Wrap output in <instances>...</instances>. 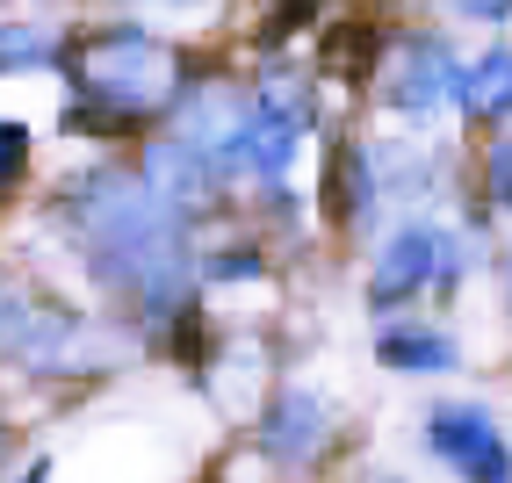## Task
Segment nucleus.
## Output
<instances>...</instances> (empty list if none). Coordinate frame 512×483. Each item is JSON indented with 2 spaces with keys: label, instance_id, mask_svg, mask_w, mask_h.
I'll list each match as a JSON object with an SVG mask.
<instances>
[{
  "label": "nucleus",
  "instance_id": "1",
  "mask_svg": "<svg viewBox=\"0 0 512 483\" xmlns=\"http://www.w3.org/2000/svg\"><path fill=\"white\" fill-rule=\"evenodd\" d=\"M65 224H73V238L87 246L94 274L138 310V318H174L188 303V274H195L188 217L166 210L145 174H116V166L80 174L73 195H65Z\"/></svg>",
  "mask_w": 512,
  "mask_h": 483
},
{
  "label": "nucleus",
  "instance_id": "2",
  "mask_svg": "<svg viewBox=\"0 0 512 483\" xmlns=\"http://www.w3.org/2000/svg\"><path fill=\"white\" fill-rule=\"evenodd\" d=\"M65 87H73V109H65V130L87 137H116V130H145L152 116H166L181 101V51L159 44L138 22H101L65 37L58 51Z\"/></svg>",
  "mask_w": 512,
  "mask_h": 483
},
{
  "label": "nucleus",
  "instance_id": "3",
  "mask_svg": "<svg viewBox=\"0 0 512 483\" xmlns=\"http://www.w3.org/2000/svg\"><path fill=\"white\" fill-rule=\"evenodd\" d=\"M109 354H116V332H109V325H94V318H80V310H58V303H44V310H37L29 339L15 347V361H22V368H37V375L109 368Z\"/></svg>",
  "mask_w": 512,
  "mask_h": 483
},
{
  "label": "nucleus",
  "instance_id": "4",
  "mask_svg": "<svg viewBox=\"0 0 512 483\" xmlns=\"http://www.w3.org/2000/svg\"><path fill=\"white\" fill-rule=\"evenodd\" d=\"M138 174L152 181V195L166 202V210H181V217H195V210H210L217 202V188H224V159L217 152H202V145H188V137H174L166 130L159 145L145 152V166Z\"/></svg>",
  "mask_w": 512,
  "mask_h": 483
},
{
  "label": "nucleus",
  "instance_id": "5",
  "mask_svg": "<svg viewBox=\"0 0 512 483\" xmlns=\"http://www.w3.org/2000/svg\"><path fill=\"white\" fill-rule=\"evenodd\" d=\"M426 440H433V455H448L469 483H512L505 433H498L476 404H440V411H433V426H426Z\"/></svg>",
  "mask_w": 512,
  "mask_h": 483
},
{
  "label": "nucleus",
  "instance_id": "6",
  "mask_svg": "<svg viewBox=\"0 0 512 483\" xmlns=\"http://www.w3.org/2000/svg\"><path fill=\"white\" fill-rule=\"evenodd\" d=\"M390 109L397 116H433L440 101H462V65L448 58V44L440 37H412V44H397L390 51Z\"/></svg>",
  "mask_w": 512,
  "mask_h": 483
},
{
  "label": "nucleus",
  "instance_id": "7",
  "mask_svg": "<svg viewBox=\"0 0 512 483\" xmlns=\"http://www.w3.org/2000/svg\"><path fill=\"white\" fill-rule=\"evenodd\" d=\"M246 116H253V94H238V80H195L174 101V137H188V145L224 159V145L246 130Z\"/></svg>",
  "mask_w": 512,
  "mask_h": 483
},
{
  "label": "nucleus",
  "instance_id": "8",
  "mask_svg": "<svg viewBox=\"0 0 512 483\" xmlns=\"http://www.w3.org/2000/svg\"><path fill=\"white\" fill-rule=\"evenodd\" d=\"M325 440H332V411L311 390H282L275 404H267V419H260V447L282 469H311L325 455Z\"/></svg>",
  "mask_w": 512,
  "mask_h": 483
},
{
  "label": "nucleus",
  "instance_id": "9",
  "mask_svg": "<svg viewBox=\"0 0 512 483\" xmlns=\"http://www.w3.org/2000/svg\"><path fill=\"white\" fill-rule=\"evenodd\" d=\"M448 253H455V246H448L440 231H419V224L397 231L390 246H383V260H375V274H368V296H375V303H404L412 289H426L433 274H455Z\"/></svg>",
  "mask_w": 512,
  "mask_h": 483
},
{
  "label": "nucleus",
  "instance_id": "10",
  "mask_svg": "<svg viewBox=\"0 0 512 483\" xmlns=\"http://www.w3.org/2000/svg\"><path fill=\"white\" fill-rule=\"evenodd\" d=\"M383 51H390V37H383V22H375L368 8L339 15L325 29V44H318V73L339 80V87H368V80H383Z\"/></svg>",
  "mask_w": 512,
  "mask_h": 483
},
{
  "label": "nucleus",
  "instance_id": "11",
  "mask_svg": "<svg viewBox=\"0 0 512 483\" xmlns=\"http://www.w3.org/2000/svg\"><path fill=\"white\" fill-rule=\"evenodd\" d=\"M296 137H303V123H296V116H282V109H260V101H253L246 130H238L231 145H224V174L282 181V166L296 159Z\"/></svg>",
  "mask_w": 512,
  "mask_h": 483
},
{
  "label": "nucleus",
  "instance_id": "12",
  "mask_svg": "<svg viewBox=\"0 0 512 483\" xmlns=\"http://www.w3.org/2000/svg\"><path fill=\"white\" fill-rule=\"evenodd\" d=\"M368 202H375V174H368V152L361 145H332L325 159V217L339 231H354L368 217Z\"/></svg>",
  "mask_w": 512,
  "mask_h": 483
},
{
  "label": "nucleus",
  "instance_id": "13",
  "mask_svg": "<svg viewBox=\"0 0 512 483\" xmlns=\"http://www.w3.org/2000/svg\"><path fill=\"white\" fill-rule=\"evenodd\" d=\"M462 109L476 123H498L512 109V51H491V58H476L462 73Z\"/></svg>",
  "mask_w": 512,
  "mask_h": 483
},
{
  "label": "nucleus",
  "instance_id": "14",
  "mask_svg": "<svg viewBox=\"0 0 512 483\" xmlns=\"http://www.w3.org/2000/svg\"><path fill=\"white\" fill-rule=\"evenodd\" d=\"M383 368H404V375H440V368H455V347L440 332H412V325H390L383 332Z\"/></svg>",
  "mask_w": 512,
  "mask_h": 483
},
{
  "label": "nucleus",
  "instance_id": "15",
  "mask_svg": "<svg viewBox=\"0 0 512 483\" xmlns=\"http://www.w3.org/2000/svg\"><path fill=\"white\" fill-rule=\"evenodd\" d=\"M210 347H217V332L202 318V303H181L174 318H166V354H174L188 375H210Z\"/></svg>",
  "mask_w": 512,
  "mask_h": 483
},
{
  "label": "nucleus",
  "instance_id": "16",
  "mask_svg": "<svg viewBox=\"0 0 512 483\" xmlns=\"http://www.w3.org/2000/svg\"><path fill=\"white\" fill-rule=\"evenodd\" d=\"M37 296H29V282L15 267H0V354H15L22 339H29V325H37Z\"/></svg>",
  "mask_w": 512,
  "mask_h": 483
},
{
  "label": "nucleus",
  "instance_id": "17",
  "mask_svg": "<svg viewBox=\"0 0 512 483\" xmlns=\"http://www.w3.org/2000/svg\"><path fill=\"white\" fill-rule=\"evenodd\" d=\"M65 37L51 29H0V73H22V65H58Z\"/></svg>",
  "mask_w": 512,
  "mask_h": 483
},
{
  "label": "nucleus",
  "instance_id": "18",
  "mask_svg": "<svg viewBox=\"0 0 512 483\" xmlns=\"http://www.w3.org/2000/svg\"><path fill=\"white\" fill-rule=\"evenodd\" d=\"M22 174H29V130L8 116V123H0V202L22 188Z\"/></svg>",
  "mask_w": 512,
  "mask_h": 483
},
{
  "label": "nucleus",
  "instance_id": "19",
  "mask_svg": "<svg viewBox=\"0 0 512 483\" xmlns=\"http://www.w3.org/2000/svg\"><path fill=\"white\" fill-rule=\"evenodd\" d=\"M318 15V0H275V8H267V22H260V44H282L289 29H303Z\"/></svg>",
  "mask_w": 512,
  "mask_h": 483
},
{
  "label": "nucleus",
  "instance_id": "20",
  "mask_svg": "<svg viewBox=\"0 0 512 483\" xmlns=\"http://www.w3.org/2000/svg\"><path fill=\"white\" fill-rule=\"evenodd\" d=\"M210 274H260V253L253 246H224V260H210Z\"/></svg>",
  "mask_w": 512,
  "mask_h": 483
},
{
  "label": "nucleus",
  "instance_id": "21",
  "mask_svg": "<svg viewBox=\"0 0 512 483\" xmlns=\"http://www.w3.org/2000/svg\"><path fill=\"white\" fill-rule=\"evenodd\" d=\"M448 8H462V15H476V22H505L512 0H448Z\"/></svg>",
  "mask_w": 512,
  "mask_h": 483
},
{
  "label": "nucleus",
  "instance_id": "22",
  "mask_svg": "<svg viewBox=\"0 0 512 483\" xmlns=\"http://www.w3.org/2000/svg\"><path fill=\"white\" fill-rule=\"evenodd\" d=\"M491 188H498V202H505V210H512V145L491 159Z\"/></svg>",
  "mask_w": 512,
  "mask_h": 483
},
{
  "label": "nucleus",
  "instance_id": "23",
  "mask_svg": "<svg viewBox=\"0 0 512 483\" xmlns=\"http://www.w3.org/2000/svg\"><path fill=\"white\" fill-rule=\"evenodd\" d=\"M44 476H51V462H29V469H22V483H44Z\"/></svg>",
  "mask_w": 512,
  "mask_h": 483
},
{
  "label": "nucleus",
  "instance_id": "24",
  "mask_svg": "<svg viewBox=\"0 0 512 483\" xmlns=\"http://www.w3.org/2000/svg\"><path fill=\"white\" fill-rule=\"evenodd\" d=\"M0 447H8V426H0Z\"/></svg>",
  "mask_w": 512,
  "mask_h": 483
}]
</instances>
